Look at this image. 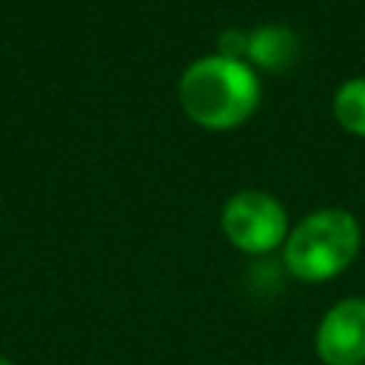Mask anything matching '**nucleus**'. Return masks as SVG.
<instances>
[{"label": "nucleus", "instance_id": "7ed1b4c3", "mask_svg": "<svg viewBox=\"0 0 365 365\" xmlns=\"http://www.w3.org/2000/svg\"><path fill=\"white\" fill-rule=\"evenodd\" d=\"M220 228L237 251L254 257L279 248L291 231L285 205L259 188H242L231 194L220 211Z\"/></svg>", "mask_w": 365, "mask_h": 365}, {"label": "nucleus", "instance_id": "423d86ee", "mask_svg": "<svg viewBox=\"0 0 365 365\" xmlns=\"http://www.w3.org/2000/svg\"><path fill=\"white\" fill-rule=\"evenodd\" d=\"M334 120L354 137H365V77L345 80L331 100Z\"/></svg>", "mask_w": 365, "mask_h": 365}, {"label": "nucleus", "instance_id": "f257e3e1", "mask_svg": "<svg viewBox=\"0 0 365 365\" xmlns=\"http://www.w3.org/2000/svg\"><path fill=\"white\" fill-rule=\"evenodd\" d=\"M185 117L208 131H228L251 120L259 106V74L245 60L205 54L188 63L177 86Z\"/></svg>", "mask_w": 365, "mask_h": 365}, {"label": "nucleus", "instance_id": "f03ea898", "mask_svg": "<svg viewBox=\"0 0 365 365\" xmlns=\"http://www.w3.org/2000/svg\"><path fill=\"white\" fill-rule=\"evenodd\" d=\"M362 228L345 208H317L291 225L282 242V265L302 282H325L342 274L359 254Z\"/></svg>", "mask_w": 365, "mask_h": 365}, {"label": "nucleus", "instance_id": "20e7f679", "mask_svg": "<svg viewBox=\"0 0 365 365\" xmlns=\"http://www.w3.org/2000/svg\"><path fill=\"white\" fill-rule=\"evenodd\" d=\"M314 345L325 365H365V299L334 302L317 325Z\"/></svg>", "mask_w": 365, "mask_h": 365}, {"label": "nucleus", "instance_id": "39448f33", "mask_svg": "<svg viewBox=\"0 0 365 365\" xmlns=\"http://www.w3.org/2000/svg\"><path fill=\"white\" fill-rule=\"evenodd\" d=\"M299 57V37L294 29L282 23H259L248 31V51L245 63L257 71L282 74L288 71Z\"/></svg>", "mask_w": 365, "mask_h": 365}, {"label": "nucleus", "instance_id": "6e6552de", "mask_svg": "<svg viewBox=\"0 0 365 365\" xmlns=\"http://www.w3.org/2000/svg\"><path fill=\"white\" fill-rule=\"evenodd\" d=\"M0 365H14L11 359H6V356H0Z\"/></svg>", "mask_w": 365, "mask_h": 365}, {"label": "nucleus", "instance_id": "0eeeda50", "mask_svg": "<svg viewBox=\"0 0 365 365\" xmlns=\"http://www.w3.org/2000/svg\"><path fill=\"white\" fill-rule=\"evenodd\" d=\"M248 51V31L242 29H225L217 37V54L231 57V60H245Z\"/></svg>", "mask_w": 365, "mask_h": 365}]
</instances>
